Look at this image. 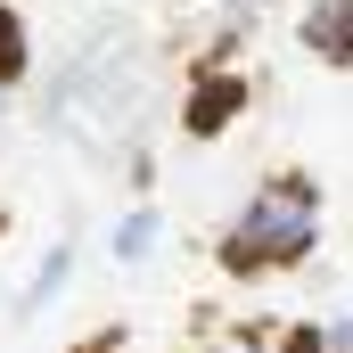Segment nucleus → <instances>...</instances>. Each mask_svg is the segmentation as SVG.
Wrapping results in <instances>:
<instances>
[{
  "label": "nucleus",
  "instance_id": "6e6552de",
  "mask_svg": "<svg viewBox=\"0 0 353 353\" xmlns=\"http://www.w3.org/2000/svg\"><path fill=\"white\" fill-rule=\"evenodd\" d=\"M288 353H353V312H329V321H312V329H296Z\"/></svg>",
  "mask_w": 353,
  "mask_h": 353
},
{
  "label": "nucleus",
  "instance_id": "0eeeda50",
  "mask_svg": "<svg viewBox=\"0 0 353 353\" xmlns=\"http://www.w3.org/2000/svg\"><path fill=\"white\" fill-rule=\"evenodd\" d=\"M25 74H33V33H25V8L0 0V115H8V99L25 90Z\"/></svg>",
  "mask_w": 353,
  "mask_h": 353
},
{
  "label": "nucleus",
  "instance_id": "7ed1b4c3",
  "mask_svg": "<svg viewBox=\"0 0 353 353\" xmlns=\"http://www.w3.org/2000/svg\"><path fill=\"white\" fill-rule=\"evenodd\" d=\"M74 271H83V239H50V247L33 255V271H25V288H17V321H41V312L74 288Z\"/></svg>",
  "mask_w": 353,
  "mask_h": 353
},
{
  "label": "nucleus",
  "instance_id": "20e7f679",
  "mask_svg": "<svg viewBox=\"0 0 353 353\" xmlns=\"http://www.w3.org/2000/svg\"><path fill=\"white\" fill-rule=\"evenodd\" d=\"M296 41L321 66H353V0H304L296 8Z\"/></svg>",
  "mask_w": 353,
  "mask_h": 353
},
{
  "label": "nucleus",
  "instance_id": "1a4fd4ad",
  "mask_svg": "<svg viewBox=\"0 0 353 353\" xmlns=\"http://www.w3.org/2000/svg\"><path fill=\"white\" fill-rule=\"evenodd\" d=\"M222 353H288V345H271L263 329H239V337H230V345H222Z\"/></svg>",
  "mask_w": 353,
  "mask_h": 353
},
{
  "label": "nucleus",
  "instance_id": "f03ea898",
  "mask_svg": "<svg viewBox=\"0 0 353 353\" xmlns=\"http://www.w3.org/2000/svg\"><path fill=\"white\" fill-rule=\"evenodd\" d=\"M321 222H329V205H321V181L312 173H263L239 197V214L222 222V247H214V255H222L230 279L296 271V263H312Z\"/></svg>",
  "mask_w": 353,
  "mask_h": 353
},
{
  "label": "nucleus",
  "instance_id": "f257e3e1",
  "mask_svg": "<svg viewBox=\"0 0 353 353\" xmlns=\"http://www.w3.org/2000/svg\"><path fill=\"white\" fill-rule=\"evenodd\" d=\"M33 107L66 148L115 157L123 173H148V157H140V140L157 123V50H148V33H132L123 17L83 25L58 50V66L33 83Z\"/></svg>",
  "mask_w": 353,
  "mask_h": 353
},
{
  "label": "nucleus",
  "instance_id": "423d86ee",
  "mask_svg": "<svg viewBox=\"0 0 353 353\" xmlns=\"http://www.w3.org/2000/svg\"><path fill=\"white\" fill-rule=\"evenodd\" d=\"M157 247H165V205H157V197L123 205V214H115V230H107V255H115L123 271H140Z\"/></svg>",
  "mask_w": 353,
  "mask_h": 353
},
{
  "label": "nucleus",
  "instance_id": "39448f33",
  "mask_svg": "<svg viewBox=\"0 0 353 353\" xmlns=\"http://www.w3.org/2000/svg\"><path fill=\"white\" fill-rule=\"evenodd\" d=\"M230 115H239V74H230L222 58L189 66V132H222Z\"/></svg>",
  "mask_w": 353,
  "mask_h": 353
}]
</instances>
